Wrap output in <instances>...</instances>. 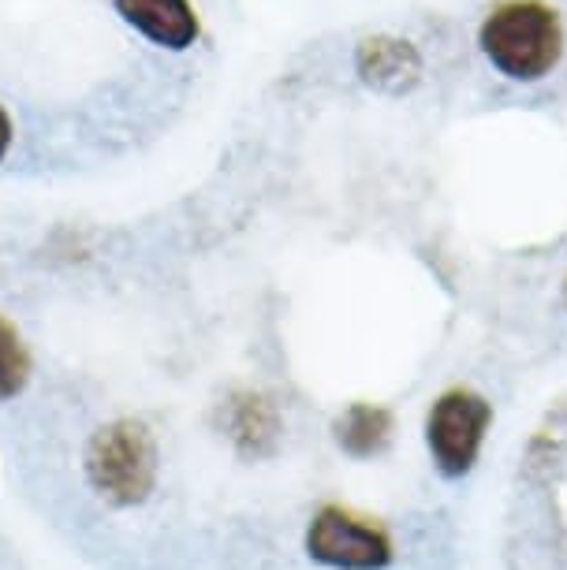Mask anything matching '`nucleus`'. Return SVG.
<instances>
[{
    "label": "nucleus",
    "mask_w": 567,
    "mask_h": 570,
    "mask_svg": "<svg viewBox=\"0 0 567 570\" xmlns=\"http://www.w3.org/2000/svg\"><path fill=\"white\" fill-rule=\"evenodd\" d=\"M478 49L508 82H541L560 68L567 30L545 0H500L481 16Z\"/></svg>",
    "instance_id": "obj_1"
},
{
    "label": "nucleus",
    "mask_w": 567,
    "mask_h": 570,
    "mask_svg": "<svg viewBox=\"0 0 567 570\" xmlns=\"http://www.w3.org/2000/svg\"><path fill=\"white\" fill-rule=\"evenodd\" d=\"M87 478L113 508H135L157 485V440L138 417H116L87 444Z\"/></svg>",
    "instance_id": "obj_2"
},
{
    "label": "nucleus",
    "mask_w": 567,
    "mask_h": 570,
    "mask_svg": "<svg viewBox=\"0 0 567 570\" xmlns=\"http://www.w3.org/2000/svg\"><path fill=\"white\" fill-rule=\"evenodd\" d=\"M489 422H493V406L478 392L452 389L433 403L430 417H426V440H430L433 462L448 478H459L478 462Z\"/></svg>",
    "instance_id": "obj_3"
},
{
    "label": "nucleus",
    "mask_w": 567,
    "mask_h": 570,
    "mask_svg": "<svg viewBox=\"0 0 567 570\" xmlns=\"http://www.w3.org/2000/svg\"><path fill=\"white\" fill-rule=\"evenodd\" d=\"M306 552L336 570H381L392 559V544L381 530L362 525L348 511L325 508L310 522Z\"/></svg>",
    "instance_id": "obj_4"
},
{
    "label": "nucleus",
    "mask_w": 567,
    "mask_h": 570,
    "mask_svg": "<svg viewBox=\"0 0 567 570\" xmlns=\"http://www.w3.org/2000/svg\"><path fill=\"white\" fill-rule=\"evenodd\" d=\"M113 12L138 38L165 52H187L202 38V16L195 0H113Z\"/></svg>",
    "instance_id": "obj_5"
},
{
    "label": "nucleus",
    "mask_w": 567,
    "mask_h": 570,
    "mask_svg": "<svg viewBox=\"0 0 567 570\" xmlns=\"http://www.w3.org/2000/svg\"><path fill=\"white\" fill-rule=\"evenodd\" d=\"M355 71L359 79L381 94H408L422 82V52L408 38L373 35L362 38L355 49Z\"/></svg>",
    "instance_id": "obj_6"
},
{
    "label": "nucleus",
    "mask_w": 567,
    "mask_h": 570,
    "mask_svg": "<svg viewBox=\"0 0 567 570\" xmlns=\"http://www.w3.org/2000/svg\"><path fill=\"white\" fill-rule=\"evenodd\" d=\"M224 429L235 440V448L247 455H265L276 436H281V417H276L273 403L254 392H239L224 403Z\"/></svg>",
    "instance_id": "obj_7"
},
{
    "label": "nucleus",
    "mask_w": 567,
    "mask_h": 570,
    "mask_svg": "<svg viewBox=\"0 0 567 570\" xmlns=\"http://www.w3.org/2000/svg\"><path fill=\"white\" fill-rule=\"evenodd\" d=\"M336 444L355 459L378 455L392 436V414L384 406L373 403H355L336 417Z\"/></svg>",
    "instance_id": "obj_8"
},
{
    "label": "nucleus",
    "mask_w": 567,
    "mask_h": 570,
    "mask_svg": "<svg viewBox=\"0 0 567 570\" xmlns=\"http://www.w3.org/2000/svg\"><path fill=\"white\" fill-rule=\"evenodd\" d=\"M30 351L19 328L8 317H0V403L16 400L30 384Z\"/></svg>",
    "instance_id": "obj_9"
},
{
    "label": "nucleus",
    "mask_w": 567,
    "mask_h": 570,
    "mask_svg": "<svg viewBox=\"0 0 567 570\" xmlns=\"http://www.w3.org/2000/svg\"><path fill=\"white\" fill-rule=\"evenodd\" d=\"M12 142H16V124H12V116H8L4 105H0V160L8 157Z\"/></svg>",
    "instance_id": "obj_10"
},
{
    "label": "nucleus",
    "mask_w": 567,
    "mask_h": 570,
    "mask_svg": "<svg viewBox=\"0 0 567 570\" xmlns=\"http://www.w3.org/2000/svg\"><path fill=\"white\" fill-rule=\"evenodd\" d=\"M564 298H567V279H564Z\"/></svg>",
    "instance_id": "obj_11"
}]
</instances>
